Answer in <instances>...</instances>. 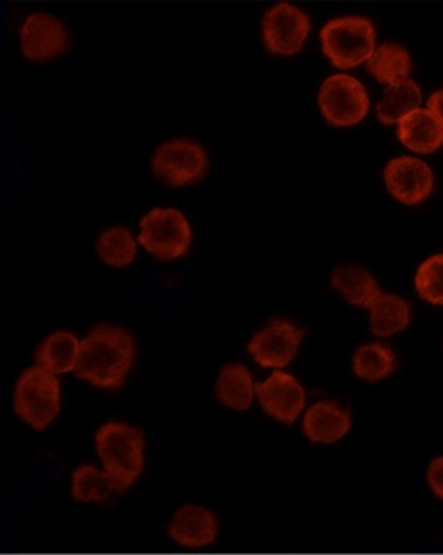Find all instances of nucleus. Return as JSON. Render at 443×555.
Returning a JSON list of instances; mask_svg holds the SVG:
<instances>
[{
    "label": "nucleus",
    "mask_w": 443,
    "mask_h": 555,
    "mask_svg": "<svg viewBox=\"0 0 443 555\" xmlns=\"http://www.w3.org/2000/svg\"><path fill=\"white\" fill-rule=\"evenodd\" d=\"M81 343L73 333L57 332L49 336L36 350V362L41 369L61 375L75 372L78 365Z\"/></svg>",
    "instance_id": "nucleus-18"
},
{
    "label": "nucleus",
    "mask_w": 443,
    "mask_h": 555,
    "mask_svg": "<svg viewBox=\"0 0 443 555\" xmlns=\"http://www.w3.org/2000/svg\"><path fill=\"white\" fill-rule=\"evenodd\" d=\"M387 190L399 203L418 206L434 191V173L425 162L415 157L393 158L383 170Z\"/></svg>",
    "instance_id": "nucleus-11"
},
{
    "label": "nucleus",
    "mask_w": 443,
    "mask_h": 555,
    "mask_svg": "<svg viewBox=\"0 0 443 555\" xmlns=\"http://www.w3.org/2000/svg\"><path fill=\"white\" fill-rule=\"evenodd\" d=\"M312 23L299 7L277 3L263 16V39L274 55L299 54L309 38Z\"/></svg>",
    "instance_id": "nucleus-8"
},
{
    "label": "nucleus",
    "mask_w": 443,
    "mask_h": 555,
    "mask_svg": "<svg viewBox=\"0 0 443 555\" xmlns=\"http://www.w3.org/2000/svg\"><path fill=\"white\" fill-rule=\"evenodd\" d=\"M421 102V89L413 79L396 82L383 92L382 101L378 104V120L386 127H392L418 111Z\"/></svg>",
    "instance_id": "nucleus-20"
},
{
    "label": "nucleus",
    "mask_w": 443,
    "mask_h": 555,
    "mask_svg": "<svg viewBox=\"0 0 443 555\" xmlns=\"http://www.w3.org/2000/svg\"><path fill=\"white\" fill-rule=\"evenodd\" d=\"M118 492L105 470L82 465L73 474L71 494L76 502H102Z\"/></svg>",
    "instance_id": "nucleus-24"
},
{
    "label": "nucleus",
    "mask_w": 443,
    "mask_h": 555,
    "mask_svg": "<svg viewBox=\"0 0 443 555\" xmlns=\"http://www.w3.org/2000/svg\"><path fill=\"white\" fill-rule=\"evenodd\" d=\"M135 343L120 326L99 325L81 341L75 375L92 386L118 389L134 365Z\"/></svg>",
    "instance_id": "nucleus-1"
},
{
    "label": "nucleus",
    "mask_w": 443,
    "mask_h": 555,
    "mask_svg": "<svg viewBox=\"0 0 443 555\" xmlns=\"http://www.w3.org/2000/svg\"><path fill=\"white\" fill-rule=\"evenodd\" d=\"M396 138L409 151L432 154L443 145V121L429 108H418L400 121Z\"/></svg>",
    "instance_id": "nucleus-15"
},
{
    "label": "nucleus",
    "mask_w": 443,
    "mask_h": 555,
    "mask_svg": "<svg viewBox=\"0 0 443 555\" xmlns=\"http://www.w3.org/2000/svg\"><path fill=\"white\" fill-rule=\"evenodd\" d=\"M255 396L264 414L277 422L292 425L307 404L305 389L289 373L276 372L263 383L255 386Z\"/></svg>",
    "instance_id": "nucleus-12"
},
{
    "label": "nucleus",
    "mask_w": 443,
    "mask_h": 555,
    "mask_svg": "<svg viewBox=\"0 0 443 555\" xmlns=\"http://www.w3.org/2000/svg\"><path fill=\"white\" fill-rule=\"evenodd\" d=\"M23 55L29 61L45 62L61 57L69 49L68 29L51 13H32L22 25Z\"/></svg>",
    "instance_id": "nucleus-10"
},
{
    "label": "nucleus",
    "mask_w": 443,
    "mask_h": 555,
    "mask_svg": "<svg viewBox=\"0 0 443 555\" xmlns=\"http://www.w3.org/2000/svg\"><path fill=\"white\" fill-rule=\"evenodd\" d=\"M428 108L429 111L434 112V114L443 121V89L434 92V94L429 98Z\"/></svg>",
    "instance_id": "nucleus-27"
},
{
    "label": "nucleus",
    "mask_w": 443,
    "mask_h": 555,
    "mask_svg": "<svg viewBox=\"0 0 443 555\" xmlns=\"http://www.w3.org/2000/svg\"><path fill=\"white\" fill-rule=\"evenodd\" d=\"M415 286L422 300L443 307V254L429 257L419 266Z\"/></svg>",
    "instance_id": "nucleus-25"
},
{
    "label": "nucleus",
    "mask_w": 443,
    "mask_h": 555,
    "mask_svg": "<svg viewBox=\"0 0 443 555\" xmlns=\"http://www.w3.org/2000/svg\"><path fill=\"white\" fill-rule=\"evenodd\" d=\"M428 483L434 494L443 501V457L434 459L429 465Z\"/></svg>",
    "instance_id": "nucleus-26"
},
{
    "label": "nucleus",
    "mask_w": 443,
    "mask_h": 555,
    "mask_svg": "<svg viewBox=\"0 0 443 555\" xmlns=\"http://www.w3.org/2000/svg\"><path fill=\"white\" fill-rule=\"evenodd\" d=\"M191 243L190 221L177 208H154L141 220L139 244L164 262L186 256Z\"/></svg>",
    "instance_id": "nucleus-5"
},
{
    "label": "nucleus",
    "mask_w": 443,
    "mask_h": 555,
    "mask_svg": "<svg viewBox=\"0 0 443 555\" xmlns=\"http://www.w3.org/2000/svg\"><path fill=\"white\" fill-rule=\"evenodd\" d=\"M320 108L327 124L337 128L353 127L369 114V95L365 86L350 75H333L320 89Z\"/></svg>",
    "instance_id": "nucleus-7"
},
{
    "label": "nucleus",
    "mask_w": 443,
    "mask_h": 555,
    "mask_svg": "<svg viewBox=\"0 0 443 555\" xmlns=\"http://www.w3.org/2000/svg\"><path fill=\"white\" fill-rule=\"evenodd\" d=\"M352 428V415L336 402L313 404L303 416V433L315 444H334Z\"/></svg>",
    "instance_id": "nucleus-14"
},
{
    "label": "nucleus",
    "mask_w": 443,
    "mask_h": 555,
    "mask_svg": "<svg viewBox=\"0 0 443 555\" xmlns=\"http://www.w3.org/2000/svg\"><path fill=\"white\" fill-rule=\"evenodd\" d=\"M330 284L350 306L360 309H369L376 297L382 293L375 276L362 267H339L334 270Z\"/></svg>",
    "instance_id": "nucleus-17"
},
{
    "label": "nucleus",
    "mask_w": 443,
    "mask_h": 555,
    "mask_svg": "<svg viewBox=\"0 0 443 555\" xmlns=\"http://www.w3.org/2000/svg\"><path fill=\"white\" fill-rule=\"evenodd\" d=\"M255 382L252 373L246 365L230 363L223 366L217 379L218 401L224 408L233 411H249L255 398Z\"/></svg>",
    "instance_id": "nucleus-16"
},
{
    "label": "nucleus",
    "mask_w": 443,
    "mask_h": 555,
    "mask_svg": "<svg viewBox=\"0 0 443 555\" xmlns=\"http://www.w3.org/2000/svg\"><path fill=\"white\" fill-rule=\"evenodd\" d=\"M303 336L305 332L289 320L276 319L250 339L247 350L258 365L279 370L296 359Z\"/></svg>",
    "instance_id": "nucleus-9"
},
{
    "label": "nucleus",
    "mask_w": 443,
    "mask_h": 555,
    "mask_svg": "<svg viewBox=\"0 0 443 555\" xmlns=\"http://www.w3.org/2000/svg\"><path fill=\"white\" fill-rule=\"evenodd\" d=\"M152 170L167 186H190L207 175L208 155L200 142L173 139L155 151Z\"/></svg>",
    "instance_id": "nucleus-6"
},
{
    "label": "nucleus",
    "mask_w": 443,
    "mask_h": 555,
    "mask_svg": "<svg viewBox=\"0 0 443 555\" xmlns=\"http://www.w3.org/2000/svg\"><path fill=\"white\" fill-rule=\"evenodd\" d=\"M353 372L369 383L389 378L395 372V353L379 343L360 346L353 353Z\"/></svg>",
    "instance_id": "nucleus-22"
},
{
    "label": "nucleus",
    "mask_w": 443,
    "mask_h": 555,
    "mask_svg": "<svg viewBox=\"0 0 443 555\" xmlns=\"http://www.w3.org/2000/svg\"><path fill=\"white\" fill-rule=\"evenodd\" d=\"M368 72L383 85H396V82L408 79L412 72V57L403 46L396 42H383L369 61L366 62Z\"/></svg>",
    "instance_id": "nucleus-21"
},
{
    "label": "nucleus",
    "mask_w": 443,
    "mask_h": 555,
    "mask_svg": "<svg viewBox=\"0 0 443 555\" xmlns=\"http://www.w3.org/2000/svg\"><path fill=\"white\" fill-rule=\"evenodd\" d=\"M95 250L102 262L121 269L134 262L138 244L128 228L112 227L99 236Z\"/></svg>",
    "instance_id": "nucleus-23"
},
{
    "label": "nucleus",
    "mask_w": 443,
    "mask_h": 555,
    "mask_svg": "<svg viewBox=\"0 0 443 555\" xmlns=\"http://www.w3.org/2000/svg\"><path fill=\"white\" fill-rule=\"evenodd\" d=\"M369 310L373 335L379 338H390L403 332L412 322V307L403 297L395 294L380 293L369 306Z\"/></svg>",
    "instance_id": "nucleus-19"
},
{
    "label": "nucleus",
    "mask_w": 443,
    "mask_h": 555,
    "mask_svg": "<svg viewBox=\"0 0 443 555\" xmlns=\"http://www.w3.org/2000/svg\"><path fill=\"white\" fill-rule=\"evenodd\" d=\"M168 534L174 543L191 550L210 546L218 537L217 515L200 505H183L171 518Z\"/></svg>",
    "instance_id": "nucleus-13"
},
{
    "label": "nucleus",
    "mask_w": 443,
    "mask_h": 555,
    "mask_svg": "<svg viewBox=\"0 0 443 555\" xmlns=\"http://www.w3.org/2000/svg\"><path fill=\"white\" fill-rule=\"evenodd\" d=\"M95 448L118 492L128 491L144 472V435L127 423L110 422L95 435Z\"/></svg>",
    "instance_id": "nucleus-2"
},
{
    "label": "nucleus",
    "mask_w": 443,
    "mask_h": 555,
    "mask_svg": "<svg viewBox=\"0 0 443 555\" xmlns=\"http://www.w3.org/2000/svg\"><path fill=\"white\" fill-rule=\"evenodd\" d=\"M323 54L334 67L349 69L369 61L376 51V28L365 16H340L321 29Z\"/></svg>",
    "instance_id": "nucleus-3"
},
{
    "label": "nucleus",
    "mask_w": 443,
    "mask_h": 555,
    "mask_svg": "<svg viewBox=\"0 0 443 555\" xmlns=\"http://www.w3.org/2000/svg\"><path fill=\"white\" fill-rule=\"evenodd\" d=\"M15 414L31 428L45 429L61 412V383L57 375L32 366L19 376L13 395Z\"/></svg>",
    "instance_id": "nucleus-4"
}]
</instances>
